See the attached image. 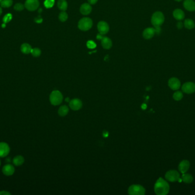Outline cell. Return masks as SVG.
Returning <instances> with one entry per match:
<instances>
[{
  "mask_svg": "<svg viewBox=\"0 0 195 195\" xmlns=\"http://www.w3.org/2000/svg\"><path fill=\"white\" fill-rule=\"evenodd\" d=\"M183 6L188 12H192L195 11V1L194 0H184Z\"/></svg>",
  "mask_w": 195,
  "mask_h": 195,
  "instance_id": "obj_13",
  "label": "cell"
},
{
  "mask_svg": "<svg viewBox=\"0 0 195 195\" xmlns=\"http://www.w3.org/2000/svg\"><path fill=\"white\" fill-rule=\"evenodd\" d=\"M11 194L6 191H2L0 192V195H10Z\"/></svg>",
  "mask_w": 195,
  "mask_h": 195,
  "instance_id": "obj_35",
  "label": "cell"
},
{
  "mask_svg": "<svg viewBox=\"0 0 195 195\" xmlns=\"http://www.w3.org/2000/svg\"><path fill=\"white\" fill-rule=\"evenodd\" d=\"M57 5L58 8L62 11H65L68 9V2L66 0H58Z\"/></svg>",
  "mask_w": 195,
  "mask_h": 195,
  "instance_id": "obj_24",
  "label": "cell"
},
{
  "mask_svg": "<svg viewBox=\"0 0 195 195\" xmlns=\"http://www.w3.org/2000/svg\"><path fill=\"white\" fill-rule=\"evenodd\" d=\"M12 17H13V16H12V14H10V13L6 14L3 18V24H6L7 23H9L12 20Z\"/></svg>",
  "mask_w": 195,
  "mask_h": 195,
  "instance_id": "obj_32",
  "label": "cell"
},
{
  "mask_svg": "<svg viewBox=\"0 0 195 195\" xmlns=\"http://www.w3.org/2000/svg\"><path fill=\"white\" fill-rule=\"evenodd\" d=\"M55 3V0H45L44 2V5L45 6L49 9L52 8Z\"/></svg>",
  "mask_w": 195,
  "mask_h": 195,
  "instance_id": "obj_30",
  "label": "cell"
},
{
  "mask_svg": "<svg viewBox=\"0 0 195 195\" xmlns=\"http://www.w3.org/2000/svg\"><path fill=\"white\" fill-rule=\"evenodd\" d=\"M190 167V163L188 160H184L180 162V163L179 165V171H180L181 173H185L187 171H188L189 168Z\"/></svg>",
  "mask_w": 195,
  "mask_h": 195,
  "instance_id": "obj_14",
  "label": "cell"
},
{
  "mask_svg": "<svg viewBox=\"0 0 195 195\" xmlns=\"http://www.w3.org/2000/svg\"><path fill=\"white\" fill-rule=\"evenodd\" d=\"M93 25V21L89 17H84L80 19L78 23V28L82 31H87L90 30Z\"/></svg>",
  "mask_w": 195,
  "mask_h": 195,
  "instance_id": "obj_3",
  "label": "cell"
},
{
  "mask_svg": "<svg viewBox=\"0 0 195 195\" xmlns=\"http://www.w3.org/2000/svg\"><path fill=\"white\" fill-rule=\"evenodd\" d=\"M87 47L88 48L90 49H93L97 47V44L95 43L92 40H89L87 42Z\"/></svg>",
  "mask_w": 195,
  "mask_h": 195,
  "instance_id": "obj_33",
  "label": "cell"
},
{
  "mask_svg": "<svg viewBox=\"0 0 195 195\" xmlns=\"http://www.w3.org/2000/svg\"><path fill=\"white\" fill-rule=\"evenodd\" d=\"M184 26L187 29H193L195 27V23L194 21L191 19H185L184 22Z\"/></svg>",
  "mask_w": 195,
  "mask_h": 195,
  "instance_id": "obj_21",
  "label": "cell"
},
{
  "mask_svg": "<svg viewBox=\"0 0 195 195\" xmlns=\"http://www.w3.org/2000/svg\"><path fill=\"white\" fill-rule=\"evenodd\" d=\"M66 101H69V98H67L66 99Z\"/></svg>",
  "mask_w": 195,
  "mask_h": 195,
  "instance_id": "obj_40",
  "label": "cell"
},
{
  "mask_svg": "<svg viewBox=\"0 0 195 195\" xmlns=\"http://www.w3.org/2000/svg\"><path fill=\"white\" fill-rule=\"evenodd\" d=\"M103 34H101L100 33H99V34H98L97 35V40H102V38H103Z\"/></svg>",
  "mask_w": 195,
  "mask_h": 195,
  "instance_id": "obj_37",
  "label": "cell"
},
{
  "mask_svg": "<svg viewBox=\"0 0 195 195\" xmlns=\"http://www.w3.org/2000/svg\"><path fill=\"white\" fill-rule=\"evenodd\" d=\"M181 179L184 183H187V184L191 183L194 180V178L191 174H188V173H183V175Z\"/></svg>",
  "mask_w": 195,
  "mask_h": 195,
  "instance_id": "obj_22",
  "label": "cell"
},
{
  "mask_svg": "<svg viewBox=\"0 0 195 195\" xmlns=\"http://www.w3.org/2000/svg\"><path fill=\"white\" fill-rule=\"evenodd\" d=\"M32 50L31 46L27 44V43H24L21 45V51L22 53L25 54H27L31 53Z\"/></svg>",
  "mask_w": 195,
  "mask_h": 195,
  "instance_id": "obj_23",
  "label": "cell"
},
{
  "mask_svg": "<svg viewBox=\"0 0 195 195\" xmlns=\"http://www.w3.org/2000/svg\"><path fill=\"white\" fill-rule=\"evenodd\" d=\"M164 15L162 12L159 11L155 12L151 17V23L154 27H160L164 23Z\"/></svg>",
  "mask_w": 195,
  "mask_h": 195,
  "instance_id": "obj_2",
  "label": "cell"
},
{
  "mask_svg": "<svg viewBox=\"0 0 195 195\" xmlns=\"http://www.w3.org/2000/svg\"><path fill=\"white\" fill-rule=\"evenodd\" d=\"M166 179L171 182L178 181L181 178L179 173L175 170H170L166 172L165 174Z\"/></svg>",
  "mask_w": 195,
  "mask_h": 195,
  "instance_id": "obj_6",
  "label": "cell"
},
{
  "mask_svg": "<svg viewBox=\"0 0 195 195\" xmlns=\"http://www.w3.org/2000/svg\"><path fill=\"white\" fill-rule=\"evenodd\" d=\"M69 106L72 110L78 111V110H79L82 108V102L79 99L74 98L70 101Z\"/></svg>",
  "mask_w": 195,
  "mask_h": 195,
  "instance_id": "obj_12",
  "label": "cell"
},
{
  "mask_svg": "<svg viewBox=\"0 0 195 195\" xmlns=\"http://www.w3.org/2000/svg\"><path fill=\"white\" fill-rule=\"evenodd\" d=\"M2 1V0H0V3L1 2V1Z\"/></svg>",
  "mask_w": 195,
  "mask_h": 195,
  "instance_id": "obj_41",
  "label": "cell"
},
{
  "mask_svg": "<svg viewBox=\"0 0 195 195\" xmlns=\"http://www.w3.org/2000/svg\"><path fill=\"white\" fill-rule=\"evenodd\" d=\"M69 108L66 105H63L61 106L58 109V114L60 116H65L68 115L69 112Z\"/></svg>",
  "mask_w": 195,
  "mask_h": 195,
  "instance_id": "obj_25",
  "label": "cell"
},
{
  "mask_svg": "<svg viewBox=\"0 0 195 195\" xmlns=\"http://www.w3.org/2000/svg\"><path fill=\"white\" fill-rule=\"evenodd\" d=\"M128 194L132 195H143L146 193V190L140 185H132L128 188Z\"/></svg>",
  "mask_w": 195,
  "mask_h": 195,
  "instance_id": "obj_5",
  "label": "cell"
},
{
  "mask_svg": "<svg viewBox=\"0 0 195 195\" xmlns=\"http://www.w3.org/2000/svg\"><path fill=\"white\" fill-rule=\"evenodd\" d=\"M101 44L104 49H109L112 47V43L111 40L107 37H103L101 40Z\"/></svg>",
  "mask_w": 195,
  "mask_h": 195,
  "instance_id": "obj_19",
  "label": "cell"
},
{
  "mask_svg": "<svg viewBox=\"0 0 195 195\" xmlns=\"http://www.w3.org/2000/svg\"><path fill=\"white\" fill-rule=\"evenodd\" d=\"M13 3V0H2L0 3L1 7L7 8L12 6Z\"/></svg>",
  "mask_w": 195,
  "mask_h": 195,
  "instance_id": "obj_26",
  "label": "cell"
},
{
  "mask_svg": "<svg viewBox=\"0 0 195 195\" xmlns=\"http://www.w3.org/2000/svg\"><path fill=\"white\" fill-rule=\"evenodd\" d=\"M89 3L90 5H94L97 2V0H88Z\"/></svg>",
  "mask_w": 195,
  "mask_h": 195,
  "instance_id": "obj_36",
  "label": "cell"
},
{
  "mask_svg": "<svg viewBox=\"0 0 195 195\" xmlns=\"http://www.w3.org/2000/svg\"><path fill=\"white\" fill-rule=\"evenodd\" d=\"M25 8V5H23L22 3H17L14 6V10L18 12L22 11Z\"/></svg>",
  "mask_w": 195,
  "mask_h": 195,
  "instance_id": "obj_31",
  "label": "cell"
},
{
  "mask_svg": "<svg viewBox=\"0 0 195 195\" xmlns=\"http://www.w3.org/2000/svg\"><path fill=\"white\" fill-rule=\"evenodd\" d=\"M182 91L187 94H191L195 92V84L192 82L184 83L181 87Z\"/></svg>",
  "mask_w": 195,
  "mask_h": 195,
  "instance_id": "obj_8",
  "label": "cell"
},
{
  "mask_svg": "<svg viewBox=\"0 0 195 195\" xmlns=\"http://www.w3.org/2000/svg\"><path fill=\"white\" fill-rule=\"evenodd\" d=\"M183 98V94L181 91H176L173 95V98L176 101H180Z\"/></svg>",
  "mask_w": 195,
  "mask_h": 195,
  "instance_id": "obj_28",
  "label": "cell"
},
{
  "mask_svg": "<svg viewBox=\"0 0 195 195\" xmlns=\"http://www.w3.org/2000/svg\"><path fill=\"white\" fill-rule=\"evenodd\" d=\"M176 26H177V27L179 29H182L183 27L184 24L182 22H181V21H179V22L176 24Z\"/></svg>",
  "mask_w": 195,
  "mask_h": 195,
  "instance_id": "obj_34",
  "label": "cell"
},
{
  "mask_svg": "<svg viewBox=\"0 0 195 195\" xmlns=\"http://www.w3.org/2000/svg\"><path fill=\"white\" fill-rule=\"evenodd\" d=\"M97 30L99 32V33H100L101 34H106V33H107L109 31L110 27H109V25L108 24L103 21H100L98 24H97Z\"/></svg>",
  "mask_w": 195,
  "mask_h": 195,
  "instance_id": "obj_10",
  "label": "cell"
},
{
  "mask_svg": "<svg viewBox=\"0 0 195 195\" xmlns=\"http://www.w3.org/2000/svg\"><path fill=\"white\" fill-rule=\"evenodd\" d=\"M31 53L32 54V56L33 57H38L39 56H41V50L39 48H33L31 50Z\"/></svg>",
  "mask_w": 195,
  "mask_h": 195,
  "instance_id": "obj_29",
  "label": "cell"
},
{
  "mask_svg": "<svg viewBox=\"0 0 195 195\" xmlns=\"http://www.w3.org/2000/svg\"><path fill=\"white\" fill-rule=\"evenodd\" d=\"M173 16L177 21H181L185 17V13L181 9H176L173 12Z\"/></svg>",
  "mask_w": 195,
  "mask_h": 195,
  "instance_id": "obj_16",
  "label": "cell"
},
{
  "mask_svg": "<svg viewBox=\"0 0 195 195\" xmlns=\"http://www.w3.org/2000/svg\"><path fill=\"white\" fill-rule=\"evenodd\" d=\"M68 19V15L66 12L62 11V12L60 13L59 15V20L61 22H65L66 21H67Z\"/></svg>",
  "mask_w": 195,
  "mask_h": 195,
  "instance_id": "obj_27",
  "label": "cell"
},
{
  "mask_svg": "<svg viewBox=\"0 0 195 195\" xmlns=\"http://www.w3.org/2000/svg\"><path fill=\"white\" fill-rule=\"evenodd\" d=\"M155 34V29L153 27H147L143 32V36L147 40L152 38Z\"/></svg>",
  "mask_w": 195,
  "mask_h": 195,
  "instance_id": "obj_18",
  "label": "cell"
},
{
  "mask_svg": "<svg viewBox=\"0 0 195 195\" xmlns=\"http://www.w3.org/2000/svg\"><path fill=\"white\" fill-rule=\"evenodd\" d=\"M0 165H1V161H0Z\"/></svg>",
  "mask_w": 195,
  "mask_h": 195,
  "instance_id": "obj_42",
  "label": "cell"
},
{
  "mask_svg": "<svg viewBox=\"0 0 195 195\" xmlns=\"http://www.w3.org/2000/svg\"><path fill=\"white\" fill-rule=\"evenodd\" d=\"M154 191L156 195H167L170 191V185L167 181L163 178L160 177L158 179L155 184Z\"/></svg>",
  "mask_w": 195,
  "mask_h": 195,
  "instance_id": "obj_1",
  "label": "cell"
},
{
  "mask_svg": "<svg viewBox=\"0 0 195 195\" xmlns=\"http://www.w3.org/2000/svg\"><path fill=\"white\" fill-rule=\"evenodd\" d=\"M15 172V169L13 165L10 164H6L2 168V172L6 176H12L14 174Z\"/></svg>",
  "mask_w": 195,
  "mask_h": 195,
  "instance_id": "obj_15",
  "label": "cell"
},
{
  "mask_svg": "<svg viewBox=\"0 0 195 195\" xmlns=\"http://www.w3.org/2000/svg\"><path fill=\"white\" fill-rule=\"evenodd\" d=\"M175 1H177V2H180V1H181L182 0H175Z\"/></svg>",
  "mask_w": 195,
  "mask_h": 195,
  "instance_id": "obj_39",
  "label": "cell"
},
{
  "mask_svg": "<svg viewBox=\"0 0 195 195\" xmlns=\"http://www.w3.org/2000/svg\"><path fill=\"white\" fill-rule=\"evenodd\" d=\"M2 10L1 6H0V16L2 14Z\"/></svg>",
  "mask_w": 195,
  "mask_h": 195,
  "instance_id": "obj_38",
  "label": "cell"
},
{
  "mask_svg": "<svg viewBox=\"0 0 195 195\" xmlns=\"http://www.w3.org/2000/svg\"><path fill=\"white\" fill-rule=\"evenodd\" d=\"M92 11V7L90 3H85L80 8V12L83 15H88Z\"/></svg>",
  "mask_w": 195,
  "mask_h": 195,
  "instance_id": "obj_17",
  "label": "cell"
},
{
  "mask_svg": "<svg viewBox=\"0 0 195 195\" xmlns=\"http://www.w3.org/2000/svg\"><path fill=\"white\" fill-rule=\"evenodd\" d=\"M168 86L171 88V89L176 91L178 90L180 86H181V82L180 80L176 77H172L168 80Z\"/></svg>",
  "mask_w": 195,
  "mask_h": 195,
  "instance_id": "obj_9",
  "label": "cell"
},
{
  "mask_svg": "<svg viewBox=\"0 0 195 195\" xmlns=\"http://www.w3.org/2000/svg\"><path fill=\"white\" fill-rule=\"evenodd\" d=\"M40 6L38 0H26L25 3V8L30 12L36 10Z\"/></svg>",
  "mask_w": 195,
  "mask_h": 195,
  "instance_id": "obj_7",
  "label": "cell"
},
{
  "mask_svg": "<svg viewBox=\"0 0 195 195\" xmlns=\"http://www.w3.org/2000/svg\"><path fill=\"white\" fill-rule=\"evenodd\" d=\"M63 100L62 93L58 91H52L50 95V101L53 105H59Z\"/></svg>",
  "mask_w": 195,
  "mask_h": 195,
  "instance_id": "obj_4",
  "label": "cell"
},
{
  "mask_svg": "<svg viewBox=\"0 0 195 195\" xmlns=\"http://www.w3.org/2000/svg\"><path fill=\"white\" fill-rule=\"evenodd\" d=\"M10 152L9 145L3 142L0 143V157H4L8 155Z\"/></svg>",
  "mask_w": 195,
  "mask_h": 195,
  "instance_id": "obj_11",
  "label": "cell"
},
{
  "mask_svg": "<svg viewBox=\"0 0 195 195\" xmlns=\"http://www.w3.org/2000/svg\"><path fill=\"white\" fill-rule=\"evenodd\" d=\"M24 157L21 155H18L16 156L13 160V163L16 166H20L24 163Z\"/></svg>",
  "mask_w": 195,
  "mask_h": 195,
  "instance_id": "obj_20",
  "label": "cell"
}]
</instances>
